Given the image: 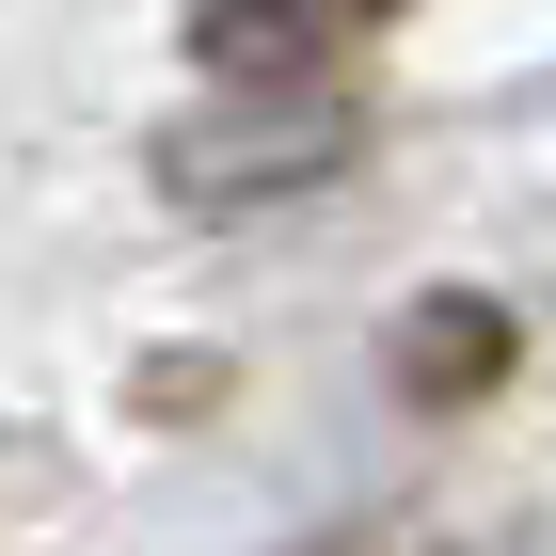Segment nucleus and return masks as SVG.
I'll list each match as a JSON object with an SVG mask.
<instances>
[{
	"label": "nucleus",
	"mask_w": 556,
	"mask_h": 556,
	"mask_svg": "<svg viewBox=\"0 0 556 556\" xmlns=\"http://www.w3.org/2000/svg\"><path fill=\"white\" fill-rule=\"evenodd\" d=\"M350 160H366V112L350 96H223L207 128L160 143V191L175 207H270V191H318Z\"/></svg>",
	"instance_id": "1"
},
{
	"label": "nucleus",
	"mask_w": 556,
	"mask_h": 556,
	"mask_svg": "<svg viewBox=\"0 0 556 556\" xmlns=\"http://www.w3.org/2000/svg\"><path fill=\"white\" fill-rule=\"evenodd\" d=\"M414 0H191V64L223 96H334L350 48H382Z\"/></svg>",
	"instance_id": "2"
},
{
	"label": "nucleus",
	"mask_w": 556,
	"mask_h": 556,
	"mask_svg": "<svg viewBox=\"0 0 556 556\" xmlns=\"http://www.w3.org/2000/svg\"><path fill=\"white\" fill-rule=\"evenodd\" d=\"M302 556H462V541H445V525H414V509H397V525H334V541H302Z\"/></svg>",
	"instance_id": "4"
},
{
	"label": "nucleus",
	"mask_w": 556,
	"mask_h": 556,
	"mask_svg": "<svg viewBox=\"0 0 556 556\" xmlns=\"http://www.w3.org/2000/svg\"><path fill=\"white\" fill-rule=\"evenodd\" d=\"M493 382H509V302L445 287V302L397 318V397H414V414H462V397H493Z\"/></svg>",
	"instance_id": "3"
}]
</instances>
